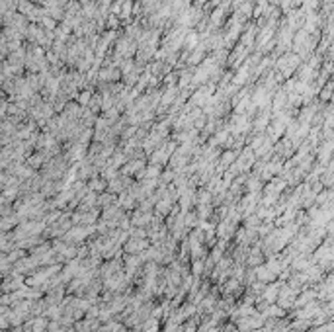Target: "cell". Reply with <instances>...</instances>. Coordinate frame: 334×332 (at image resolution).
<instances>
[{"label": "cell", "instance_id": "9a60e30c", "mask_svg": "<svg viewBox=\"0 0 334 332\" xmlns=\"http://www.w3.org/2000/svg\"><path fill=\"white\" fill-rule=\"evenodd\" d=\"M201 274H203V260H193V266H192V276H197V278H201Z\"/></svg>", "mask_w": 334, "mask_h": 332}, {"label": "cell", "instance_id": "5b68a950", "mask_svg": "<svg viewBox=\"0 0 334 332\" xmlns=\"http://www.w3.org/2000/svg\"><path fill=\"white\" fill-rule=\"evenodd\" d=\"M151 219H153V213H149V211H135L129 221H131L135 227H147V225L151 223Z\"/></svg>", "mask_w": 334, "mask_h": 332}, {"label": "cell", "instance_id": "6da1fadb", "mask_svg": "<svg viewBox=\"0 0 334 332\" xmlns=\"http://www.w3.org/2000/svg\"><path fill=\"white\" fill-rule=\"evenodd\" d=\"M299 65H301V59H299L295 53H285V55H281L280 59H278L276 70L280 72L283 78H289L299 69Z\"/></svg>", "mask_w": 334, "mask_h": 332}, {"label": "cell", "instance_id": "30bf717a", "mask_svg": "<svg viewBox=\"0 0 334 332\" xmlns=\"http://www.w3.org/2000/svg\"><path fill=\"white\" fill-rule=\"evenodd\" d=\"M43 162H45V158H43L41 153H35V155L26 158V166H30V168H39Z\"/></svg>", "mask_w": 334, "mask_h": 332}, {"label": "cell", "instance_id": "8992f818", "mask_svg": "<svg viewBox=\"0 0 334 332\" xmlns=\"http://www.w3.org/2000/svg\"><path fill=\"white\" fill-rule=\"evenodd\" d=\"M199 41H201V37L197 32H193V30H188L186 32V37H184V47H186V53H192L197 45H199Z\"/></svg>", "mask_w": 334, "mask_h": 332}, {"label": "cell", "instance_id": "3957f363", "mask_svg": "<svg viewBox=\"0 0 334 332\" xmlns=\"http://www.w3.org/2000/svg\"><path fill=\"white\" fill-rule=\"evenodd\" d=\"M141 262H143V258L141 256H137V254H127L125 256V276H135L137 274V270H139V266H141Z\"/></svg>", "mask_w": 334, "mask_h": 332}, {"label": "cell", "instance_id": "4fadbf2b", "mask_svg": "<svg viewBox=\"0 0 334 332\" xmlns=\"http://www.w3.org/2000/svg\"><path fill=\"white\" fill-rule=\"evenodd\" d=\"M105 186H107V182H105L104 178H102V180H100V178H94V180L90 182L88 190H90V192H104Z\"/></svg>", "mask_w": 334, "mask_h": 332}, {"label": "cell", "instance_id": "7c38bea8", "mask_svg": "<svg viewBox=\"0 0 334 332\" xmlns=\"http://www.w3.org/2000/svg\"><path fill=\"white\" fill-rule=\"evenodd\" d=\"M131 12H133V0H123L122 4V12H120V20H129L131 16Z\"/></svg>", "mask_w": 334, "mask_h": 332}, {"label": "cell", "instance_id": "277c9868", "mask_svg": "<svg viewBox=\"0 0 334 332\" xmlns=\"http://www.w3.org/2000/svg\"><path fill=\"white\" fill-rule=\"evenodd\" d=\"M143 168H145V160H143V158H131V160L123 166L122 174L123 176H133V174H137L139 170H143Z\"/></svg>", "mask_w": 334, "mask_h": 332}, {"label": "cell", "instance_id": "7a4b0ae2", "mask_svg": "<svg viewBox=\"0 0 334 332\" xmlns=\"http://www.w3.org/2000/svg\"><path fill=\"white\" fill-rule=\"evenodd\" d=\"M149 248V239H135V237H129L127 243L123 245V250L127 254H141Z\"/></svg>", "mask_w": 334, "mask_h": 332}, {"label": "cell", "instance_id": "9c48e42d", "mask_svg": "<svg viewBox=\"0 0 334 332\" xmlns=\"http://www.w3.org/2000/svg\"><path fill=\"white\" fill-rule=\"evenodd\" d=\"M88 109L92 112V114H98L100 109H102V96L100 94H92V98H90V102H88V105H86Z\"/></svg>", "mask_w": 334, "mask_h": 332}, {"label": "cell", "instance_id": "2e32d148", "mask_svg": "<svg viewBox=\"0 0 334 332\" xmlns=\"http://www.w3.org/2000/svg\"><path fill=\"white\" fill-rule=\"evenodd\" d=\"M10 326V322H8V316H6V313L4 315H0V330H6Z\"/></svg>", "mask_w": 334, "mask_h": 332}, {"label": "cell", "instance_id": "ac0fdd59", "mask_svg": "<svg viewBox=\"0 0 334 332\" xmlns=\"http://www.w3.org/2000/svg\"><path fill=\"white\" fill-rule=\"evenodd\" d=\"M0 61H2V59H0Z\"/></svg>", "mask_w": 334, "mask_h": 332}, {"label": "cell", "instance_id": "e0dca14e", "mask_svg": "<svg viewBox=\"0 0 334 332\" xmlns=\"http://www.w3.org/2000/svg\"><path fill=\"white\" fill-rule=\"evenodd\" d=\"M143 332H158V324L157 326H151V328H147V330H143Z\"/></svg>", "mask_w": 334, "mask_h": 332}, {"label": "cell", "instance_id": "8fae6325", "mask_svg": "<svg viewBox=\"0 0 334 332\" xmlns=\"http://www.w3.org/2000/svg\"><path fill=\"white\" fill-rule=\"evenodd\" d=\"M114 201H116V199H114V193H102V195H100V197H98V199H96V205H100V207H109V205H114Z\"/></svg>", "mask_w": 334, "mask_h": 332}, {"label": "cell", "instance_id": "52a82bcc", "mask_svg": "<svg viewBox=\"0 0 334 332\" xmlns=\"http://www.w3.org/2000/svg\"><path fill=\"white\" fill-rule=\"evenodd\" d=\"M246 260H248V266H250V268L260 266V264L264 262L262 248H260V246H258V248H248V256H246Z\"/></svg>", "mask_w": 334, "mask_h": 332}, {"label": "cell", "instance_id": "5bb4252c", "mask_svg": "<svg viewBox=\"0 0 334 332\" xmlns=\"http://www.w3.org/2000/svg\"><path fill=\"white\" fill-rule=\"evenodd\" d=\"M120 24H122V20L118 16H114V14H107V18H105V26L112 30V32H116L118 28H120Z\"/></svg>", "mask_w": 334, "mask_h": 332}, {"label": "cell", "instance_id": "ba28073f", "mask_svg": "<svg viewBox=\"0 0 334 332\" xmlns=\"http://www.w3.org/2000/svg\"><path fill=\"white\" fill-rule=\"evenodd\" d=\"M254 274H256V280L258 281H262V283H270V281H274L276 280V276L264 266V264H260V266H256L254 268Z\"/></svg>", "mask_w": 334, "mask_h": 332}]
</instances>
